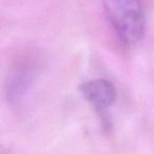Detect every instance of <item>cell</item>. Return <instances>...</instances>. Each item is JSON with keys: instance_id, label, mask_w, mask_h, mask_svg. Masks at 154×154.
Masks as SVG:
<instances>
[{"instance_id": "cell-1", "label": "cell", "mask_w": 154, "mask_h": 154, "mask_svg": "<svg viewBox=\"0 0 154 154\" xmlns=\"http://www.w3.org/2000/svg\"><path fill=\"white\" fill-rule=\"evenodd\" d=\"M103 9L116 36L126 45H134L145 35L143 0H103Z\"/></svg>"}, {"instance_id": "cell-2", "label": "cell", "mask_w": 154, "mask_h": 154, "mask_svg": "<svg viewBox=\"0 0 154 154\" xmlns=\"http://www.w3.org/2000/svg\"><path fill=\"white\" fill-rule=\"evenodd\" d=\"M85 98L99 113H105L116 99V89L106 79H93L80 87Z\"/></svg>"}]
</instances>
